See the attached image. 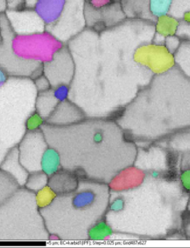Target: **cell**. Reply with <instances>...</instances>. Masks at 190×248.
<instances>
[{
  "label": "cell",
  "mask_w": 190,
  "mask_h": 248,
  "mask_svg": "<svg viewBox=\"0 0 190 248\" xmlns=\"http://www.w3.org/2000/svg\"><path fill=\"white\" fill-rule=\"evenodd\" d=\"M56 197L57 194L48 186L36 192L35 195L36 204L39 209L48 207Z\"/></svg>",
  "instance_id": "cb8c5ba5"
},
{
  "label": "cell",
  "mask_w": 190,
  "mask_h": 248,
  "mask_svg": "<svg viewBox=\"0 0 190 248\" xmlns=\"http://www.w3.org/2000/svg\"><path fill=\"white\" fill-rule=\"evenodd\" d=\"M9 75L3 68L0 66V88L3 86L8 80Z\"/></svg>",
  "instance_id": "1f68e13d"
},
{
  "label": "cell",
  "mask_w": 190,
  "mask_h": 248,
  "mask_svg": "<svg viewBox=\"0 0 190 248\" xmlns=\"http://www.w3.org/2000/svg\"><path fill=\"white\" fill-rule=\"evenodd\" d=\"M41 171L48 176L54 175L62 169V159L60 154L55 148L48 146L41 159Z\"/></svg>",
  "instance_id": "e0dca14e"
},
{
  "label": "cell",
  "mask_w": 190,
  "mask_h": 248,
  "mask_svg": "<svg viewBox=\"0 0 190 248\" xmlns=\"http://www.w3.org/2000/svg\"><path fill=\"white\" fill-rule=\"evenodd\" d=\"M75 69L73 57L67 45L57 52L50 62L42 65L43 75L47 78L52 88L62 84L71 85Z\"/></svg>",
  "instance_id": "9c48e42d"
},
{
  "label": "cell",
  "mask_w": 190,
  "mask_h": 248,
  "mask_svg": "<svg viewBox=\"0 0 190 248\" xmlns=\"http://www.w3.org/2000/svg\"><path fill=\"white\" fill-rule=\"evenodd\" d=\"M82 110L71 100L60 102L53 112L45 120V123L55 126H67L85 119Z\"/></svg>",
  "instance_id": "7c38bea8"
},
{
  "label": "cell",
  "mask_w": 190,
  "mask_h": 248,
  "mask_svg": "<svg viewBox=\"0 0 190 248\" xmlns=\"http://www.w3.org/2000/svg\"><path fill=\"white\" fill-rule=\"evenodd\" d=\"M0 40H1V39H0Z\"/></svg>",
  "instance_id": "e575fe53"
},
{
  "label": "cell",
  "mask_w": 190,
  "mask_h": 248,
  "mask_svg": "<svg viewBox=\"0 0 190 248\" xmlns=\"http://www.w3.org/2000/svg\"><path fill=\"white\" fill-rule=\"evenodd\" d=\"M33 80H34L35 85H36L38 93L43 92V91H47V90L52 88L47 78L43 74L36 78V79H33Z\"/></svg>",
  "instance_id": "f1b7e54d"
},
{
  "label": "cell",
  "mask_w": 190,
  "mask_h": 248,
  "mask_svg": "<svg viewBox=\"0 0 190 248\" xmlns=\"http://www.w3.org/2000/svg\"><path fill=\"white\" fill-rule=\"evenodd\" d=\"M135 62L154 75L168 72L175 66L174 55L164 45L145 43L138 47L133 54Z\"/></svg>",
  "instance_id": "ba28073f"
},
{
  "label": "cell",
  "mask_w": 190,
  "mask_h": 248,
  "mask_svg": "<svg viewBox=\"0 0 190 248\" xmlns=\"http://www.w3.org/2000/svg\"><path fill=\"white\" fill-rule=\"evenodd\" d=\"M79 184L78 177L68 170H59L58 172L49 177L48 186L57 194H70L77 189Z\"/></svg>",
  "instance_id": "4fadbf2b"
},
{
  "label": "cell",
  "mask_w": 190,
  "mask_h": 248,
  "mask_svg": "<svg viewBox=\"0 0 190 248\" xmlns=\"http://www.w3.org/2000/svg\"><path fill=\"white\" fill-rule=\"evenodd\" d=\"M175 65L184 75L190 79V41L181 40L174 53Z\"/></svg>",
  "instance_id": "d6986e66"
},
{
  "label": "cell",
  "mask_w": 190,
  "mask_h": 248,
  "mask_svg": "<svg viewBox=\"0 0 190 248\" xmlns=\"http://www.w3.org/2000/svg\"><path fill=\"white\" fill-rule=\"evenodd\" d=\"M176 35L181 40H187L190 41V22L180 21Z\"/></svg>",
  "instance_id": "f546056e"
},
{
  "label": "cell",
  "mask_w": 190,
  "mask_h": 248,
  "mask_svg": "<svg viewBox=\"0 0 190 248\" xmlns=\"http://www.w3.org/2000/svg\"><path fill=\"white\" fill-rule=\"evenodd\" d=\"M49 146L60 154L62 168L78 179L110 184L134 165L138 154L114 119L87 118L67 126L41 127Z\"/></svg>",
  "instance_id": "7a4b0ae2"
},
{
  "label": "cell",
  "mask_w": 190,
  "mask_h": 248,
  "mask_svg": "<svg viewBox=\"0 0 190 248\" xmlns=\"http://www.w3.org/2000/svg\"><path fill=\"white\" fill-rule=\"evenodd\" d=\"M5 14L15 34H31L46 30V26L34 10H7Z\"/></svg>",
  "instance_id": "8fae6325"
},
{
  "label": "cell",
  "mask_w": 190,
  "mask_h": 248,
  "mask_svg": "<svg viewBox=\"0 0 190 248\" xmlns=\"http://www.w3.org/2000/svg\"><path fill=\"white\" fill-rule=\"evenodd\" d=\"M0 169L11 175L20 187H24L29 172L23 166L19 157L18 146L12 148L6 155Z\"/></svg>",
  "instance_id": "5bb4252c"
},
{
  "label": "cell",
  "mask_w": 190,
  "mask_h": 248,
  "mask_svg": "<svg viewBox=\"0 0 190 248\" xmlns=\"http://www.w3.org/2000/svg\"><path fill=\"white\" fill-rule=\"evenodd\" d=\"M84 15L87 28L98 32L127 19L120 0H85Z\"/></svg>",
  "instance_id": "8992f818"
},
{
  "label": "cell",
  "mask_w": 190,
  "mask_h": 248,
  "mask_svg": "<svg viewBox=\"0 0 190 248\" xmlns=\"http://www.w3.org/2000/svg\"><path fill=\"white\" fill-rule=\"evenodd\" d=\"M190 14V0H171L168 15L181 21Z\"/></svg>",
  "instance_id": "603a6c76"
},
{
  "label": "cell",
  "mask_w": 190,
  "mask_h": 248,
  "mask_svg": "<svg viewBox=\"0 0 190 248\" xmlns=\"http://www.w3.org/2000/svg\"><path fill=\"white\" fill-rule=\"evenodd\" d=\"M85 0H66L59 19L46 30L57 39L67 44L87 28L84 15Z\"/></svg>",
  "instance_id": "52a82bcc"
},
{
  "label": "cell",
  "mask_w": 190,
  "mask_h": 248,
  "mask_svg": "<svg viewBox=\"0 0 190 248\" xmlns=\"http://www.w3.org/2000/svg\"><path fill=\"white\" fill-rule=\"evenodd\" d=\"M7 10L9 11L25 9V0H7Z\"/></svg>",
  "instance_id": "4dcf8cb0"
},
{
  "label": "cell",
  "mask_w": 190,
  "mask_h": 248,
  "mask_svg": "<svg viewBox=\"0 0 190 248\" xmlns=\"http://www.w3.org/2000/svg\"><path fill=\"white\" fill-rule=\"evenodd\" d=\"M54 95L59 103L69 99L70 85L62 84L52 88Z\"/></svg>",
  "instance_id": "4316f807"
},
{
  "label": "cell",
  "mask_w": 190,
  "mask_h": 248,
  "mask_svg": "<svg viewBox=\"0 0 190 248\" xmlns=\"http://www.w3.org/2000/svg\"><path fill=\"white\" fill-rule=\"evenodd\" d=\"M180 21L171 16L158 17L155 23V33L164 37L175 35Z\"/></svg>",
  "instance_id": "44dd1931"
},
{
  "label": "cell",
  "mask_w": 190,
  "mask_h": 248,
  "mask_svg": "<svg viewBox=\"0 0 190 248\" xmlns=\"http://www.w3.org/2000/svg\"><path fill=\"white\" fill-rule=\"evenodd\" d=\"M49 176L42 171L29 173L24 188L36 194L38 191L48 186Z\"/></svg>",
  "instance_id": "7402d4cb"
},
{
  "label": "cell",
  "mask_w": 190,
  "mask_h": 248,
  "mask_svg": "<svg viewBox=\"0 0 190 248\" xmlns=\"http://www.w3.org/2000/svg\"><path fill=\"white\" fill-rule=\"evenodd\" d=\"M114 120L133 141L154 142L190 129V79L176 66L154 75Z\"/></svg>",
  "instance_id": "3957f363"
},
{
  "label": "cell",
  "mask_w": 190,
  "mask_h": 248,
  "mask_svg": "<svg viewBox=\"0 0 190 248\" xmlns=\"http://www.w3.org/2000/svg\"><path fill=\"white\" fill-rule=\"evenodd\" d=\"M181 41V39L178 37L176 34L175 35L169 36V37H165L164 46L168 48V50L171 53L174 55V53H175L177 49H178Z\"/></svg>",
  "instance_id": "83f0119b"
},
{
  "label": "cell",
  "mask_w": 190,
  "mask_h": 248,
  "mask_svg": "<svg viewBox=\"0 0 190 248\" xmlns=\"http://www.w3.org/2000/svg\"><path fill=\"white\" fill-rule=\"evenodd\" d=\"M59 103L54 95L52 88L43 92H39L36 101V111L46 120Z\"/></svg>",
  "instance_id": "ac0fdd59"
},
{
  "label": "cell",
  "mask_w": 190,
  "mask_h": 248,
  "mask_svg": "<svg viewBox=\"0 0 190 248\" xmlns=\"http://www.w3.org/2000/svg\"><path fill=\"white\" fill-rule=\"evenodd\" d=\"M127 19L143 20L155 24L157 18L151 14L149 0H120Z\"/></svg>",
  "instance_id": "2e32d148"
},
{
  "label": "cell",
  "mask_w": 190,
  "mask_h": 248,
  "mask_svg": "<svg viewBox=\"0 0 190 248\" xmlns=\"http://www.w3.org/2000/svg\"><path fill=\"white\" fill-rule=\"evenodd\" d=\"M110 200L109 184L81 179L76 190L57 195L39 211L49 233L61 239L81 240L88 239L89 231L104 220Z\"/></svg>",
  "instance_id": "277c9868"
},
{
  "label": "cell",
  "mask_w": 190,
  "mask_h": 248,
  "mask_svg": "<svg viewBox=\"0 0 190 248\" xmlns=\"http://www.w3.org/2000/svg\"><path fill=\"white\" fill-rule=\"evenodd\" d=\"M65 44L47 30L31 34H15L11 47L15 56L25 62L44 64L53 59Z\"/></svg>",
  "instance_id": "5b68a950"
},
{
  "label": "cell",
  "mask_w": 190,
  "mask_h": 248,
  "mask_svg": "<svg viewBox=\"0 0 190 248\" xmlns=\"http://www.w3.org/2000/svg\"><path fill=\"white\" fill-rule=\"evenodd\" d=\"M20 188L18 183L11 175L0 169V205L13 197Z\"/></svg>",
  "instance_id": "ffe728a7"
},
{
  "label": "cell",
  "mask_w": 190,
  "mask_h": 248,
  "mask_svg": "<svg viewBox=\"0 0 190 248\" xmlns=\"http://www.w3.org/2000/svg\"><path fill=\"white\" fill-rule=\"evenodd\" d=\"M171 4V0H149L151 14L156 18L167 15Z\"/></svg>",
  "instance_id": "d4e9b609"
},
{
  "label": "cell",
  "mask_w": 190,
  "mask_h": 248,
  "mask_svg": "<svg viewBox=\"0 0 190 248\" xmlns=\"http://www.w3.org/2000/svg\"><path fill=\"white\" fill-rule=\"evenodd\" d=\"M37 0H25V9L33 10Z\"/></svg>",
  "instance_id": "d6a6232c"
},
{
  "label": "cell",
  "mask_w": 190,
  "mask_h": 248,
  "mask_svg": "<svg viewBox=\"0 0 190 248\" xmlns=\"http://www.w3.org/2000/svg\"><path fill=\"white\" fill-rule=\"evenodd\" d=\"M155 34L154 23L126 19L100 32L86 28L65 44L75 67L69 100L86 117L114 119L149 84L153 74L133 54Z\"/></svg>",
  "instance_id": "6da1fadb"
},
{
  "label": "cell",
  "mask_w": 190,
  "mask_h": 248,
  "mask_svg": "<svg viewBox=\"0 0 190 248\" xmlns=\"http://www.w3.org/2000/svg\"><path fill=\"white\" fill-rule=\"evenodd\" d=\"M66 0H37L34 11L46 27L53 25L60 17Z\"/></svg>",
  "instance_id": "9a60e30c"
},
{
  "label": "cell",
  "mask_w": 190,
  "mask_h": 248,
  "mask_svg": "<svg viewBox=\"0 0 190 248\" xmlns=\"http://www.w3.org/2000/svg\"><path fill=\"white\" fill-rule=\"evenodd\" d=\"M44 123V119L41 117L36 111L28 118L26 123V130L27 131H34V130H39Z\"/></svg>",
  "instance_id": "484cf974"
},
{
  "label": "cell",
  "mask_w": 190,
  "mask_h": 248,
  "mask_svg": "<svg viewBox=\"0 0 190 248\" xmlns=\"http://www.w3.org/2000/svg\"><path fill=\"white\" fill-rule=\"evenodd\" d=\"M7 0H0V14H4L7 11Z\"/></svg>",
  "instance_id": "836d02e7"
},
{
  "label": "cell",
  "mask_w": 190,
  "mask_h": 248,
  "mask_svg": "<svg viewBox=\"0 0 190 248\" xmlns=\"http://www.w3.org/2000/svg\"><path fill=\"white\" fill-rule=\"evenodd\" d=\"M48 146L44 134L41 129L26 133L18 145L19 157L29 173L41 170V159Z\"/></svg>",
  "instance_id": "30bf717a"
}]
</instances>
